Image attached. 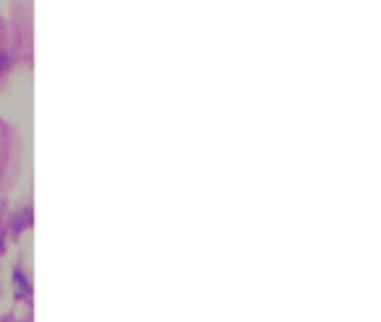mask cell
Segmentation results:
<instances>
[{
  "label": "cell",
  "instance_id": "6da1fadb",
  "mask_svg": "<svg viewBox=\"0 0 381 322\" xmlns=\"http://www.w3.org/2000/svg\"><path fill=\"white\" fill-rule=\"evenodd\" d=\"M11 284H14V296H16V300H27L29 296H32V282H29L27 273L21 267L14 269Z\"/></svg>",
  "mask_w": 381,
  "mask_h": 322
},
{
  "label": "cell",
  "instance_id": "7a4b0ae2",
  "mask_svg": "<svg viewBox=\"0 0 381 322\" xmlns=\"http://www.w3.org/2000/svg\"><path fill=\"white\" fill-rule=\"evenodd\" d=\"M27 226H32V208H25L14 218V231L16 233H23Z\"/></svg>",
  "mask_w": 381,
  "mask_h": 322
},
{
  "label": "cell",
  "instance_id": "3957f363",
  "mask_svg": "<svg viewBox=\"0 0 381 322\" xmlns=\"http://www.w3.org/2000/svg\"><path fill=\"white\" fill-rule=\"evenodd\" d=\"M0 72H3V56H0Z\"/></svg>",
  "mask_w": 381,
  "mask_h": 322
}]
</instances>
